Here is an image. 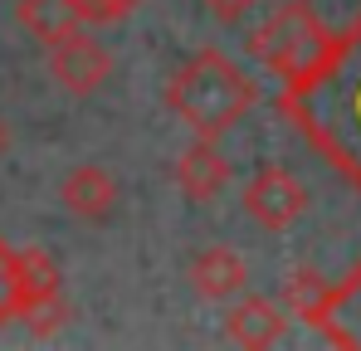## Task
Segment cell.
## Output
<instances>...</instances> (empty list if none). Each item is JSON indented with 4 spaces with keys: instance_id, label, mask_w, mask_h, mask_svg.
I'll list each match as a JSON object with an SVG mask.
<instances>
[{
    "instance_id": "obj_14",
    "label": "cell",
    "mask_w": 361,
    "mask_h": 351,
    "mask_svg": "<svg viewBox=\"0 0 361 351\" xmlns=\"http://www.w3.org/2000/svg\"><path fill=\"white\" fill-rule=\"evenodd\" d=\"M5 147H10V127H5V117H0V156H5Z\"/></svg>"
},
{
    "instance_id": "obj_4",
    "label": "cell",
    "mask_w": 361,
    "mask_h": 351,
    "mask_svg": "<svg viewBox=\"0 0 361 351\" xmlns=\"http://www.w3.org/2000/svg\"><path fill=\"white\" fill-rule=\"evenodd\" d=\"M44 58H49L54 83H59L63 93H73V98H93V93L113 78V54H108L93 35H83V30H73V35H63L54 44H44Z\"/></svg>"
},
{
    "instance_id": "obj_1",
    "label": "cell",
    "mask_w": 361,
    "mask_h": 351,
    "mask_svg": "<svg viewBox=\"0 0 361 351\" xmlns=\"http://www.w3.org/2000/svg\"><path fill=\"white\" fill-rule=\"evenodd\" d=\"M279 113L361 195V10L302 78L279 88Z\"/></svg>"
},
{
    "instance_id": "obj_10",
    "label": "cell",
    "mask_w": 361,
    "mask_h": 351,
    "mask_svg": "<svg viewBox=\"0 0 361 351\" xmlns=\"http://www.w3.org/2000/svg\"><path fill=\"white\" fill-rule=\"evenodd\" d=\"M249 283V264H244L235 249L225 244H210L190 259V288L210 302H225V297H240V288Z\"/></svg>"
},
{
    "instance_id": "obj_11",
    "label": "cell",
    "mask_w": 361,
    "mask_h": 351,
    "mask_svg": "<svg viewBox=\"0 0 361 351\" xmlns=\"http://www.w3.org/2000/svg\"><path fill=\"white\" fill-rule=\"evenodd\" d=\"M15 20H20L39 44H54L63 35L83 30L78 0H20V5H15Z\"/></svg>"
},
{
    "instance_id": "obj_13",
    "label": "cell",
    "mask_w": 361,
    "mask_h": 351,
    "mask_svg": "<svg viewBox=\"0 0 361 351\" xmlns=\"http://www.w3.org/2000/svg\"><path fill=\"white\" fill-rule=\"evenodd\" d=\"M200 5H205L220 25H240V20L254 10V5H259V0H200Z\"/></svg>"
},
{
    "instance_id": "obj_9",
    "label": "cell",
    "mask_w": 361,
    "mask_h": 351,
    "mask_svg": "<svg viewBox=\"0 0 361 351\" xmlns=\"http://www.w3.org/2000/svg\"><path fill=\"white\" fill-rule=\"evenodd\" d=\"M283 332H288V317L274 297H240L225 312V342H235V347L264 351L274 342H283Z\"/></svg>"
},
{
    "instance_id": "obj_2",
    "label": "cell",
    "mask_w": 361,
    "mask_h": 351,
    "mask_svg": "<svg viewBox=\"0 0 361 351\" xmlns=\"http://www.w3.org/2000/svg\"><path fill=\"white\" fill-rule=\"evenodd\" d=\"M166 108L195 132V137H225L259 108V83L220 49H200L180 63L166 83Z\"/></svg>"
},
{
    "instance_id": "obj_12",
    "label": "cell",
    "mask_w": 361,
    "mask_h": 351,
    "mask_svg": "<svg viewBox=\"0 0 361 351\" xmlns=\"http://www.w3.org/2000/svg\"><path fill=\"white\" fill-rule=\"evenodd\" d=\"M137 5L142 0H78V15H83V25H118Z\"/></svg>"
},
{
    "instance_id": "obj_6",
    "label": "cell",
    "mask_w": 361,
    "mask_h": 351,
    "mask_svg": "<svg viewBox=\"0 0 361 351\" xmlns=\"http://www.w3.org/2000/svg\"><path fill=\"white\" fill-rule=\"evenodd\" d=\"M312 332H322L332 347H361V264L352 278L327 283V292L317 297V307L302 317Z\"/></svg>"
},
{
    "instance_id": "obj_5",
    "label": "cell",
    "mask_w": 361,
    "mask_h": 351,
    "mask_svg": "<svg viewBox=\"0 0 361 351\" xmlns=\"http://www.w3.org/2000/svg\"><path fill=\"white\" fill-rule=\"evenodd\" d=\"M307 210V185L288 166H264L244 185V215L264 230H288Z\"/></svg>"
},
{
    "instance_id": "obj_8",
    "label": "cell",
    "mask_w": 361,
    "mask_h": 351,
    "mask_svg": "<svg viewBox=\"0 0 361 351\" xmlns=\"http://www.w3.org/2000/svg\"><path fill=\"white\" fill-rule=\"evenodd\" d=\"M176 185L185 200H195V205H210L220 190H225V180H230V161L220 156V147L210 142V137H195L185 152L176 156Z\"/></svg>"
},
{
    "instance_id": "obj_3",
    "label": "cell",
    "mask_w": 361,
    "mask_h": 351,
    "mask_svg": "<svg viewBox=\"0 0 361 351\" xmlns=\"http://www.w3.org/2000/svg\"><path fill=\"white\" fill-rule=\"evenodd\" d=\"M332 35H337V30H327L307 0H279V5L249 30L244 49L259 58V63L279 78V88H283V83L302 78L317 58L327 54Z\"/></svg>"
},
{
    "instance_id": "obj_7",
    "label": "cell",
    "mask_w": 361,
    "mask_h": 351,
    "mask_svg": "<svg viewBox=\"0 0 361 351\" xmlns=\"http://www.w3.org/2000/svg\"><path fill=\"white\" fill-rule=\"evenodd\" d=\"M59 200L63 210L83 225H103L113 210H118V176L98 161H83L59 180Z\"/></svg>"
}]
</instances>
